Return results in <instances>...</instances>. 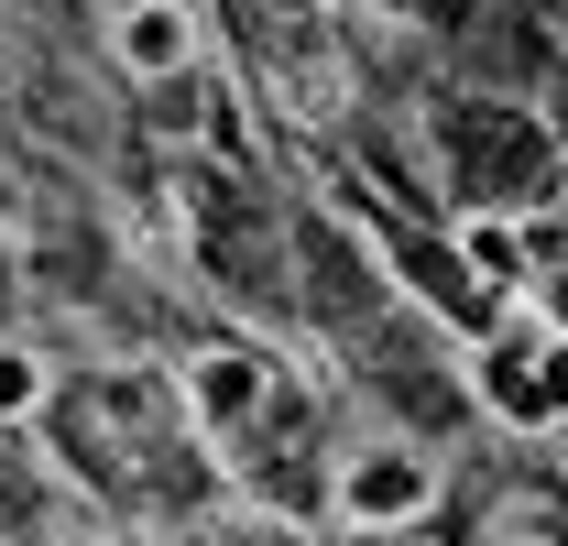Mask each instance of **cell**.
<instances>
[{"mask_svg":"<svg viewBox=\"0 0 568 546\" xmlns=\"http://www.w3.org/2000/svg\"><path fill=\"white\" fill-rule=\"evenodd\" d=\"M481 405L503 415V426H568V340L536 317V306H514V317H493V340H481Z\"/></svg>","mask_w":568,"mask_h":546,"instance_id":"obj_1","label":"cell"},{"mask_svg":"<svg viewBox=\"0 0 568 546\" xmlns=\"http://www.w3.org/2000/svg\"><path fill=\"white\" fill-rule=\"evenodd\" d=\"M328 514H339V525H361V536L426 525V514H437V459H426L416 437H372V448H351V459H339Z\"/></svg>","mask_w":568,"mask_h":546,"instance_id":"obj_2","label":"cell"},{"mask_svg":"<svg viewBox=\"0 0 568 546\" xmlns=\"http://www.w3.org/2000/svg\"><path fill=\"white\" fill-rule=\"evenodd\" d=\"M110 67L132 88H164V77L197 67V11L186 0H121L110 11Z\"/></svg>","mask_w":568,"mask_h":546,"instance_id":"obj_3","label":"cell"},{"mask_svg":"<svg viewBox=\"0 0 568 546\" xmlns=\"http://www.w3.org/2000/svg\"><path fill=\"white\" fill-rule=\"evenodd\" d=\"M186 405H197V426L263 415V405H274V361H263V350H209V361L186 372Z\"/></svg>","mask_w":568,"mask_h":546,"instance_id":"obj_4","label":"cell"},{"mask_svg":"<svg viewBox=\"0 0 568 546\" xmlns=\"http://www.w3.org/2000/svg\"><path fill=\"white\" fill-rule=\"evenodd\" d=\"M44 405H55V372H44L22 340H0V426H33Z\"/></svg>","mask_w":568,"mask_h":546,"instance_id":"obj_5","label":"cell"}]
</instances>
